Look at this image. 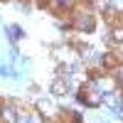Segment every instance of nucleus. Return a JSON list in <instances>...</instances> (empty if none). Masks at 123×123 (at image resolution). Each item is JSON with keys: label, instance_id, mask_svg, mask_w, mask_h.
I'll list each match as a JSON object with an SVG mask.
<instances>
[{"label": "nucleus", "instance_id": "f257e3e1", "mask_svg": "<svg viewBox=\"0 0 123 123\" xmlns=\"http://www.w3.org/2000/svg\"><path fill=\"white\" fill-rule=\"evenodd\" d=\"M94 94H96V91H86V89H81V91H79V98L84 101V104H89V106L96 108V106L101 104V96H94Z\"/></svg>", "mask_w": 123, "mask_h": 123}, {"label": "nucleus", "instance_id": "f03ea898", "mask_svg": "<svg viewBox=\"0 0 123 123\" xmlns=\"http://www.w3.org/2000/svg\"><path fill=\"white\" fill-rule=\"evenodd\" d=\"M0 113H3V121L5 123H17V111L12 108V106H3V108H0Z\"/></svg>", "mask_w": 123, "mask_h": 123}, {"label": "nucleus", "instance_id": "7ed1b4c3", "mask_svg": "<svg viewBox=\"0 0 123 123\" xmlns=\"http://www.w3.org/2000/svg\"><path fill=\"white\" fill-rule=\"evenodd\" d=\"M76 27L84 30V32H91V30H94V17H91V15H84V17L76 22Z\"/></svg>", "mask_w": 123, "mask_h": 123}, {"label": "nucleus", "instance_id": "20e7f679", "mask_svg": "<svg viewBox=\"0 0 123 123\" xmlns=\"http://www.w3.org/2000/svg\"><path fill=\"white\" fill-rule=\"evenodd\" d=\"M52 91H54V96H64V91H67V86H64V81H54L52 84Z\"/></svg>", "mask_w": 123, "mask_h": 123}, {"label": "nucleus", "instance_id": "39448f33", "mask_svg": "<svg viewBox=\"0 0 123 123\" xmlns=\"http://www.w3.org/2000/svg\"><path fill=\"white\" fill-rule=\"evenodd\" d=\"M37 108H39V111H44V116H49V113L54 111L52 104H49V101H44V98H42V101H37Z\"/></svg>", "mask_w": 123, "mask_h": 123}, {"label": "nucleus", "instance_id": "423d86ee", "mask_svg": "<svg viewBox=\"0 0 123 123\" xmlns=\"http://www.w3.org/2000/svg\"><path fill=\"white\" fill-rule=\"evenodd\" d=\"M113 39H116V42H123V30H116V32H113Z\"/></svg>", "mask_w": 123, "mask_h": 123}, {"label": "nucleus", "instance_id": "0eeeda50", "mask_svg": "<svg viewBox=\"0 0 123 123\" xmlns=\"http://www.w3.org/2000/svg\"><path fill=\"white\" fill-rule=\"evenodd\" d=\"M17 123H32V121H30L27 116H22V118H17Z\"/></svg>", "mask_w": 123, "mask_h": 123}, {"label": "nucleus", "instance_id": "6e6552de", "mask_svg": "<svg viewBox=\"0 0 123 123\" xmlns=\"http://www.w3.org/2000/svg\"><path fill=\"white\" fill-rule=\"evenodd\" d=\"M121 74H123V71H121ZM121 79H123V76H121Z\"/></svg>", "mask_w": 123, "mask_h": 123}]
</instances>
